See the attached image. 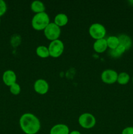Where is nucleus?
<instances>
[{
	"label": "nucleus",
	"mask_w": 133,
	"mask_h": 134,
	"mask_svg": "<svg viewBox=\"0 0 133 134\" xmlns=\"http://www.w3.org/2000/svg\"><path fill=\"white\" fill-rule=\"evenodd\" d=\"M20 126L26 134H36L40 129V122L35 115L25 113L20 119Z\"/></svg>",
	"instance_id": "nucleus-1"
},
{
	"label": "nucleus",
	"mask_w": 133,
	"mask_h": 134,
	"mask_svg": "<svg viewBox=\"0 0 133 134\" xmlns=\"http://www.w3.org/2000/svg\"><path fill=\"white\" fill-rule=\"evenodd\" d=\"M50 23L49 16L46 12L36 14L31 20L33 28L37 31L44 30Z\"/></svg>",
	"instance_id": "nucleus-2"
},
{
	"label": "nucleus",
	"mask_w": 133,
	"mask_h": 134,
	"mask_svg": "<svg viewBox=\"0 0 133 134\" xmlns=\"http://www.w3.org/2000/svg\"><path fill=\"white\" fill-rule=\"evenodd\" d=\"M44 34L46 37L51 41L57 40L61 35V28L54 22H51L44 30Z\"/></svg>",
	"instance_id": "nucleus-3"
},
{
	"label": "nucleus",
	"mask_w": 133,
	"mask_h": 134,
	"mask_svg": "<svg viewBox=\"0 0 133 134\" xmlns=\"http://www.w3.org/2000/svg\"><path fill=\"white\" fill-rule=\"evenodd\" d=\"M89 35L95 40L104 39L106 34V30L102 24L99 23L93 24L89 28Z\"/></svg>",
	"instance_id": "nucleus-4"
},
{
	"label": "nucleus",
	"mask_w": 133,
	"mask_h": 134,
	"mask_svg": "<svg viewBox=\"0 0 133 134\" xmlns=\"http://www.w3.org/2000/svg\"><path fill=\"white\" fill-rule=\"evenodd\" d=\"M50 56L52 58H58L61 56L64 51V44L62 41L59 39L51 41L48 46Z\"/></svg>",
	"instance_id": "nucleus-5"
},
{
	"label": "nucleus",
	"mask_w": 133,
	"mask_h": 134,
	"mask_svg": "<svg viewBox=\"0 0 133 134\" xmlns=\"http://www.w3.org/2000/svg\"><path fill=\"white\" fill-rule=\"evenodd\" d=\"M78 123L81 127L85 129H91L96 124V119L91 113H85L82 114L78 118Z\"/></svg>",
	"instance_id": "nucleus-6"
},
{
	"label": "nucleus",
	"mask_w": 133,
	"mask_h": 134,
	"mask_svg": "<svg viewBox=\"0 0 133 134\" xmlns=\"http://www.w3.org/2000/svg\"><path fill=\"white\" fill-rule=\"evenodd\" d=\"M118 73L113 69L104 70L101 74V80L106 84H113L117 82Z\"/></svg>",
	"instance_id": "nucleus-7"
},
{
	"label": "nucleus",
	"mask_w": 133,
	"mask_h": 134,
	"mask_svg": "<svg viewBox=\"0 0 133 134\" xmlns=\"http://www.w3.org/2000/svg\"><path fill=\"white\" fill-rule=\"evenodd\" d=\"M34 90L39 94L44 95L48 92L49 90V85L44 79H39L34 83Z\"/></svg>",
	"instance_id": "nucleus-8"
},
{
	"label": "nucleus",
	"mask_w": 133,
	"mask_h": 134,
	"mask_svg": "<svg viewBox=\"0 0 133 134\" xmlns=\"http://www.w3.org/2000/svg\"><path fill=\"white\" fill-rule=\"evenodd\" d=\"M3 81L5 85L10 86L16 82V75L12 70H7L3 74Z\"/></svg>",
	"instance_id": "nucleus-9"
},
{
	"label": "nucleus",
	"mask_w": 133,
	"mask_h": 134,
	"mask_svg": "<svg viewBox=\"0 0 133 134\" xmlns=\"http://www.w3.org/2000/svg\"><path fill=\"white\" fill-rule=\"evenodd\" d=\"M107 48L108 45H107L106 39L104 38L96 40L93 43V49L97 53H102L105 52Z\"/></svg>",
	"instance_id": "nucleus-10"
},
{
	"label": "nucleus",
	"mask_w": 133,
	"mask_h": 134,
	"mask_svg": "<svg viewBox=\"0 0 133 134\" xmlns=\"http://www.w3.org/2000/svg\"><path fill=\"white\" fill-rule=\"evenodd\" d=\"M69 128L66 124H58L54 125L50 130V134H69Z\"/></svg>",
	"instance_id": "nucleus-11"
},
{
	"label": "nucleus",
	"mask_w": 133,
	"mask_h": 134,
	"mask_svg": "<svg viewBox=\"0 0 133 134\" xmlns=\"http://www.w3.org/2000/svg\"><path fill=\"white\" fill-rule=\"evenodd\" d=\"M68 21H69L68 16L64 13L57 14L54 18V23L60 27L65 26L68 23Z\"/></svg>",
	"instance_id": "nucleus-12"
},
{
	"label": "nucleus",
	"mask_w": 133,
	"mask_h": 134,
	"mask_svg": "<svg viewBox=\"0 0 133 134\" xmlns=\"http://www.w3.org/2000/svg\"><path fill=\"white\" fill-rule=\"evenodd\" d=\"M31 9L36 14L45 12V6L44 3L40 1H34L31 4Z\"/></svg>",
	"instance_id": "nucleus-13"
},
{
	"label": "nucleus",
	"mask_w": 133,
	"mask_h": 134,
	"mask_svg": "<svg viewBox=\"0 0 133 134\" xmlns=\"http://www.w3.org/2000/svg\"><path fill=\"white\" fill-rule=\"evenodd\" d=\"M118 39L119 41V44L124 46L126 51L131 47L132 43L131 38L129 35H125V34H121L118 37Z\"/></svg>",
	"instance_id": "nucleus-14"
},
{
	"label": "nucleus",
	"mask_w": 133,
	"mask_h": 134,
	"mask_svg": "<svg viewBox=\"0 0 133 134\" xmlns=\"http://www.w3.org/2000/svg\"><path fill=\"white\" fill-rule=\"evenodd\" d=\"M126 49L124 46L121 44H119L118 47L113 50H110V54L113 58H119L120 56H122Z\"/></svg>",
	"instance_id": "nucleus-15"
},
{
	"label": "nucleus",
	"mask_w": 133,
	"mask_h": 134,
	"mask_svg": "<svg viewBox=\"0 0 133 134\" xmlns=\"http://www.w3.org/2000/svg\"><path fill=\"white\" fill-rule=\"evenodd\" d=\"M107 45L110 50H113L117 48L119 44L118 37L117 36H110L106 39Z\"/></svg>",
	"instance_id": "nucleus-16"
},
{
	"label": "nucleus",
	"mask_w": 133,
	"mask_h": 134,
	"mask_svg": "<svg viewBox=\"0 0 133 134\" xmlns=\"http://www.w3.org/2000/svg\"><path fill=\"white\" fill-rule=\"evenodd\" d=\"M36 54L39 57L41 58H46L50 56L48 48L43 45L39 46L37 48Z\"/></svg>",
	"instance_id": "nucleus-17"
},
{
	"label": "nucleus",
	"mask_w": 133,
	"mask_h": 134,
	"mask_svg": "<svg viewBox=\"0 0 133 134\" xmlns=\"http://www.w3.org/2000/svg\"><path fill=\"white\" fill-rule=\"evenodd\" d=\"M130 81V75L126 72H121L119 73L117 82L121 85H125Z\"/></svg>",
	"instance_id": "nucleus-18"
},
{
	"label": "nucleus",
	"mask_w": 133,
	"mask_h": 134,
	"mask_svg": "<svg viewBox=\"0 0 133 134\" xmlns=\"http://www.w3.org/2000/svg\"><path fill=\"white\" fill-rule=\"evenodd\" d=\"M10 92L13 95H18L21 92L20 86L18 83H14L10 86Z\"/></svg>",
	"instance_id": "nucleus-19"
},
{
	"label": "nucleus",
	"mask_w": 133,
	"mask_h": 134,
	"mask_svg": "<svg viewBox=\"0 0 133 134\" xmlns=\"http://www.w3.org/2000/svg\"><path fill=\"white\" fill-rule=\"evenodd\" d=\"M7 4L3 0H0V17L2 16L7 11Z\"/></svg>",
	"instance_id": "nucleus-20"
},
{
	"label": "nucleus",
	"mask_w": 133,
	"mask_h": 134,
	"mask_svg": "<svg viewBox=\"0 0 133 134\" xmlns=\"http://www.w3.org/2000/svg\"><path fill=\"white\" fill-rule=\"evenodd\" d=\"M121 134H133V127H126L121 132Z\"/></svg>",
	"instance_id": "nucleus-21"
},
{
	"label": "nucleus",
	"mask_w": 133,
	"mask_h": 134,
	"mask_svg": "<svg viewBox=\"0 0 133 134\" xmlns=\"http://www.w3.org/2000/svg\"><path fill=\"white\" fill-rule=\"evenodd\" d=\"M69 134H82L80 132L76 130H74V131H72L71 132H70Z\"/></svg>",
	"instance_id": "nucleus-22"
},
{
	"label": "nucleus",
	"mask_w": 133,
	"mask_h": 134,
	"mask_svg": "<svg viewBox=\"0 0 133 134\" xmlns=\"http://www.w3.org/2000/svg\"><path fill=\"white\" fill-rule=\"evenodd\" d=\"M0 24H1V18H0Z\"/></svg>",
	"instance_id": "nucleus-23"
},
{
	"label": "nucleus",
	"mask_w": 133,
	"mask_h": 134,
	"mask_svg": "<svg viewBox=\"0 0 133 134\" xmlns=\"http://www.w3.org/2000/svg\"><path fill=\"white\" fill-rule=\"evenodd\" d=\"M132 83H133V77H132Z\"/></svg>",
	"instance_id": "nucleus-24"
}]
</instances>
